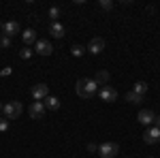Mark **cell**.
I'll list each match as a JSON object with an SVG mask.
<instances>
[{"label":"cell","instance_id":"cell-22","mask_svg":"<svg viewBox=\"0 0 160 158\" xmlns=\"http://www.w3.org/2000/svg\"><path fill=\"white\" fill-rule=\"evenodd\" d=\"M0 47L9 49V47H11V38H9V37H0Z\"/></svg>","mask_w":160,"mask_h":158},{"label":"cell","instance_id":"cell-2","mask_svg":"<svg viewBox=\"0 0 160 158\" xmlns=\"http://www.w3.org/2000/svg\"><path fill=\"white\" fill-rule=\"evenodd\" d=\"M22 111H24V105H22L19 100L4 103V107H2V113H4V118H7V120H17V118L22 115Z\"/></svg>","mask_w":160,"mask_h":158},{"label":"cell","instance_id":"cell-10","mask_svg":"<svg viewBox=\"0 0 160 158\" xmlns=\"http://www.w3.org/2000/svg\"><path fill=\"white\" fill-rule=\"evenodd\" d=\"M102 49H105V38H100V37H94L90 43H88V51L94 54V56L102 54Z\"/></svg>","mask_w":160,"mask_h":158},{"label":"cell","instance_id":"cell-13","mask_svg":"<svg viewBox=\"0 0 160 158\" xmlns=\"http://www.w3.org/2000/svg\"><path fill=\"white\" fill-rule=\"evenodd\" d=\"M43 105H45V109H49V111H58V109H60V98L49 94V96L43 100Z\"/></svg>","mask_w":160,"mask_h":158},{"label":"cell","instance_id":"cell-16","mask_svg":"<svg viewBox=\"0 0 160 158\" xmlns=\"http://www.w3.org/2000/svg\"><path fill=\"white\" fill-rule=\"evenodd\" d=\"M109 77H111V75L107 73V71H102V69H100L98 73H96V77H94V81H96L98 85H107V81H109Z\"/></svg>","mask_w":160,"mask_h":158},{"label":"cell","instance_id":"cell-25","mask_svg":"<svg viewBox=\"0 0 160 158\" xmlns=\"http://www.w3.org/2000/svg\"><path fill=\"white\" fill-rule=\"evenodd\" d=\"M152 126H156V128H160V115H156V118H154V124H152Z\"/></svg>","mask_w":160,"mask_h":158},{"label":"cell","instance_id":"cell-15","mask_svg":"<svg viewBox=\"0 0 160 158\" xmlns=\"http://www.w3.org/2000/svg\"><path fill=\"white\" fill-rule=\"evenodd\" d=\"M149 90V85L145 84V81H137L135 85H132V92L135 94H139V96H145V92Z\"/></svg>","mask_w":160,"mask_h":158},{"label":"cell","instance_id":"cell-21","mask_svg":"<svg viewBox=\"0 0 160 158\" xmlns=\"http://www.w3.org/2000/svg\"><path fill=\"white\" fill-rule=\"evenodd\" d=\"M19 56H22L24 60H28V58L32 56V49H30V47H22V49H19Z\"/></svg>","mask_w":160,"mask_h":158},{"label":"cell","instance_id":"cell-12","mask_svg":"<svg viewBox=\"0 0 160 158\" xmlns=\"http://www.w3.org/2000/svg\"><path fill=\"white\" fill-rule=\"evenodd\" d=\"M49 34L53 38H64V34H66V28L60 24V22H51L49 24Z\"/></svg>","mask_w":160,"mask_h":158},{"label":"cell","instance_id":"cell-8","mask_svg":"<svg viewBox=\"0 0 160 158\" xmlns=\"http://www.w3.org/2000/svg\"><path fill=\"white\" fill-rule=\"evenodd\" d=\"M34 51H37L38 56H51L53 54V45H51L49 41H45V38H38Z\"/></svg>","mask_w":160,"mask_h":158},{"label":"cell","instance_id":"cell-26","mask_svg":"<svg viewBox=\"0 0 160 158\" xmlns=\"http://www.w3.org/2000/svg\"><path fill=\"white\" fill-rule=\"evenodd\" d=\"M2 107H4V105H2V103H0V113H2Z\"/></svg>","mask_w":160,"mask_h":158},{"label":"cell","instance_id":"cell-27","mask_svg":"<svg viewBox=\"0 0 160 158\" xmlns=\"http://www.w3.org/2000/svg\"><path fill=\"white\" fill-rule=\"evenodd\" d=\"M148 158H154V156H148Z\"/></svg>","mask_w":160,"mask_h":158},{"label":"cell","instance_id":"cell-23","mask_svg":"<svg viewBox=\"0 0 160 158\" xmlns=\"http://www.w3.org/2000/svg\"><path fill=\"white\" fill-rule=\"evenodd\" d=\"M7 130H9V120L0 118V133H7Z\"/></svg>","mask_w":160,"mask_h":158},{"label":"cell","instance_id":"cell-29","mask_svg":"<svg viewBox=\"0 0 160 158\" xmlns=\"http://www.w3.org/2000/svg\"><path fill=\"white\" fill-rule=\"evenodd\" d=\"M126 158H130V156H126Z\"/></svg>","mask_w":160,"mask_h":158},{"label":"cell","instance_id":"cell-11","mask_svg":"<svg viewBox=\"0 0 160 158\" xmlns=\"http://www.w3.org/2000/svg\"><path fill=\"white\" fill-rule=\"evenodd\" d=\"M154 118H156V113L152 109H141L139 115H137L139 124H143V126H152V124H154Z\"/></svg>","mask_w":160,"mask_h":158},{"label":"cell","instance_id":"cell-24","mask_svg":"<svg viewBox=\"0 0 160 158\" xmlns=\"http://www.w3.org/2000/svg\"><path fill=\"white\" fill-rule=\"evenodd\" d=\"M98 145H94V143H88V152H96Z\"/></svg>","mask_w":160,"mask_h":158},{"label":"cell","instance_id":"cell-17","mask_svg":"<svg viewBox=\"0 0 160 158\" xmlns=\"http://www.w3.org/2000/svg\"><path fill=\"white\" fill-rule=\"evenodd\" d=\"M126 100H128V103H132V105H139V103H143V96H139V94H135V92L130 90V92L126 94Z\"/></svg>","mask_w":160,"mask_h":158},{"label":"cell","instance_id":"cell-28","mask_svg":"<svg viewBox=\"0 0 160 158\" xmlns=\"http://www.w3.org/2000/svg\"><path fill=\"white\" fill-rule=\"evenodd\" d=\"M0 28H2V24H0Z\"/></svg>","mask_w":160,"mask_h":158},{"label":"cell","instance_id":"cell-3","mask_svg":"<svg viewBox=\"0 0 160 158\" xmlns=\"http://www.w3.org/2000/svg\"><path fill=\"white\" fill-rule=\"evenodd\" d=\"M98 156L100 158H115L120 154V145L115 143V141H105V143H100L98 145Z\"/></svg>","mask_w":160,"mask_h":158},{"label":"cell","instance_id":"cell-5","mask_svg":"<svg viewBox=\"0 0 160 158\" xmlns=\"http://www.w3.org/2000/svg\"><path fill=\"white\" fill-rule=\"evenodd\" d=\"M45 105L43 103H38V100H34V103H30V107H28V113H30V118L32 120H43L45 118Z\"/></svg>","mask_w":160,"mask_h":158},{"label":"cell","instance_id":"cell-14","mask_svg":"<svg viewBox=\"0 0 160 158\" xmlns=\"http://www.w3.org/2000/svg\"><path fill=\"white\" fill-rule=\"evenodd\" d=\"M22 41L26 43V47H28V45H32V43L37 41V32H34L32 28H28V30H24V32H22Z\"/></svg>","mask_w":160,"mask_h":158},{"label":"cell","instance_id":"cell-4","mask_svg":"<svg viewBox=\"0 0 160 158\" xmlns=\"http://www.w3.org/2000/svg\"><path fill=\"white\" fill-rule=\"evenodd\" d=\"M98 96L102 103H115L118 100V90L111 85H100L98 88Z\"/></svg>","mask_w":160,"mask_h":158},{"label":"cell","instance_id":"cell-1","mask_svg":"<svg viewBox=\"0 0 160 158\" xmlns=\"http://www.w3.org/2000/svg\"><path fill=\"white\" fill-rule=\"evenodd\" d=\"M98 88L100 85L94 81V77H81L77 85H75V90H77V94L81 98H92L94 94H98Z\"/></svg>","mask_w":160,"mask_h":158},{"label":"cell","instance_id":"cell-6","mask_svg":"<svg viewBox=\"0 0 160 158\" xmlns=\"http://www.w3.org/2000/svg\"><path fill=\"white\" fill-rule=\"evenodd\" d=\"M47 96H49V85H47V84H37V85H32V98H34V100L43 103Z\"/></svg>","mask_w":160,"mask_h":158},{"label":"cell","instance_id":"cell-20","mask_svg":"<svg viewBox=\"0 0 160 158\" xmlns=\"http://www.w3.org/2000/svg\"><path fill=\"white\" fill-rule=\"evenodd\" d=\"M98 7H100V9H105V11H111V9H113V2H111V0H100Z\"/></svg>","mask_w":160,"mask_h":158},{"label":"cell","instance_id":"cell-7","mask_svg":"<svg viewBox=\"0 0 160 158\" xmlns=\"http://www.w3.org/2000/svg\"><path fill=\"white\" fill-rule=\"evenodd\" d=\"M143 141L149 143V145L158 143V141H160V128H156V126H148L145 133H143Z\"/></svg>","mask_w":160,"mask_h":158},{"label":"cell","instance_id":"cell-19","mask_svg":"<svg viewBox=\"0 0 160 158\" xmlns=\"http://www.w3.org/2000/svg\"><path fill=\"white\" fill-rule=\"evenodd\" d=\"M60 13H62V9H60V7H51V9H49V17H51V22H58Z\"/></svg>","mask_w":160,"mask_h":158},{"label":"cell","instance_id":"cell-18","mask_svg":"<svg viewBox=\"0 0 160 158\" xmlns=\"http://www.w3.org/2000/svg\"><path fill=\"white\" fill-rule=\"evenodd\" d=\"M71 54H73L75 58H81V56L86 54V47H83V45H73V47H71Z\"/></svg>","mask_w":160,"mask_h":158},{"label":"cell","instance_id":"cell-9","mask_svg":"<svg viewBox=\"0 0 160 158\" xmlns=\"http://www.w3.org/2000/svg\"><path fill=\"white\" fill-rule=\"evenodd\" d=\"M15 34H19V24L15 22V19H11V22H4L2 24V37H15Z\"/></svg>","mask_w":160,"mask_h":158}]
</instances>
